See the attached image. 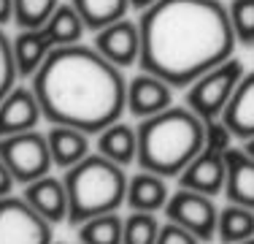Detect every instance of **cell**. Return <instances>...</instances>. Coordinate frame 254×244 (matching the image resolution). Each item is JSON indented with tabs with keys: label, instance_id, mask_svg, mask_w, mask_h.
<instances>
[{
	"label": "cell",
	"instance_id": "cb8c5ba5",
	"mask_svg": "<svg viewBox=\"0 0 254 244\" xmlns=\"http://www.w3.org/2000/svg\"><path fill=\"white\" fill-rule=\"evenodd\" d=\"M60 8V0H14V22L22 30H38Z\"/></svg>",
	"mask_w": 254,
	"mask_h": 244
},
{
	"label": "cell",
	"instance_id": "ba28073f",
	"mask_svg": "<svg viewBox=\"0 0 254 244\" xmlns=\"http://www.w3.org/2000/svg\"><path fill=\"white\" fill-rule=\"evenodd\" d=\"M165 217L181 228L192 231L200 242H211L216 236V225H219V212H216L211 195L195 193L179 187L176 193L168 198L165 204Z\"/></svg>",
	"mask_w": 254,
	"mask_h": 244
},
{
	"label": "cell",
	"instance_id": "7c38bea8",
	"mask_svg": "<svg viewBox=\"0 0 254 244\" xmlns=\"http://www.w3.org/2000/svg\"><path fill=\"white\" fill-rule=\"evenodd\" d=\"M41 120H44V112L33 87H14L0 103V138L35 130Z\"/></svg>",
	"mask_w": 254,
	"mask_h": 244
},
{
	"label": "cell",
	"instance_id": "d4e9b609",
	"mask_svg": "<svg viewBox=\"0 0 254 244\" xmlns=\"http://www.w3.org/2000/svg\"><path fill=\"white\" fill-rule=\"evenodd\" d=\"M162 225L157 223L154 212H132L125 220V239L122 244H157Z\"/></svg>",
	"mask_w": 254,
	"mask_h": 244
},
{
	"label": "cell",
	"instance_id": "e0dca14e",
	"mask_svg": "<svg viewBox=\"0 0 254 244\" xmlns=\"http://www.w3.org/2000/svg\"><path fill=\"white\" fill-rule=\"evenodd\" d=\"M46 138H49L54 166L63 171L73 168L76 163H81L89 155V136L84 130H76L68 125H52L46 130Z\"/></svg>",
	"mask_w": 254,
	"mask_h": 244
},
{
	"label": "cell",
	"instance_id": "ffe728a7",
	"mask_svg": "<svg viewBox=\"0 0 254 244\" xmlns=\"http://www.w3.org/2000/svg\"><path fill=\"white\" fill-rule=\"evenodd\" d=\"M44 35L52 41V46H70V44H78L87 30L84 19L78 16V11L73 8V3H60V8L52 14V19L44 24Z\"/></svg>",
	"mask_w": 254,
	"mask_h": 244
},
{
	"label": "cell",
	"instance_id": "9c48e42d",
	"mask_svg": "<svg viewBox=\"0 0 254 244\" xmlns=\"http://www.w3.org/2000/svg\"><path fill=\"white\" fill-rule=\"evenodd\" d=\"M227 152L225 149H216V146H203V152L190 163L179 176V187H187V190H195V193H205L214 198L216 193L225 190V182H227V160H225Z\"/></svg>",
	"mask_w": 254,
	"mask_h": 244
},
{
	"label": "cell",
	"instance_id": "8992f818",
	"mask_svg": "<svg viewBox=\"0 0 254 244\" xmlns=\"http://www.w3.org/2000/svg\"><path fill=\"white\" fill-rule=\"evenodd\" d=\"M0 157L11 168L14 179L22 185H30V182L46 176L54 166L49 138L41 130H27L0 138Z\"/></svg>",
	"mask_w": 254,
	"mask_h": 244
},
{
	"label": "cell",
	"instance_id": "4fadbf2b",
	"mask_svg": "<svg viewBox=\"0 0 254 244\" xmlns=\"http://www.w3.org/2000/svg\"><path fill=\"white\" fill-rule=\"evenodd\" d=\"M22 198L44 220H49L52 225L68 220V190H65V182L57 179V176L46 174L41 179L25 185V195Z\"/></svg>",
	"mask_w": 254,
	"mask_h": 244
},
{
	"label": "cell",
	"instance_id": "d6a6232c",
	"mask_svg": "<svg viewBox=\"0 0 254 244\" xmlns=\"http://www.w3.org/2000/svg\"><path fill=\"white\" fill-rule=\"evenodd\" d=\"M238 244H254V236H252V239H246V242H238Z\"/></svg>",
	"mask_w": 254,
	"mask_h": 244
},
{
	"label": "cell",
	"instance_id": "d6986e66",
	"mask_svg": "<svg viewBox=\"0 0 254 244\" xmlns=\"http://www.w3.org/2000/svg\"><path fill=\"white\" fill-rule=\"evenodd\" d=\"M11 49H14V63L19 76H35V71L44 65V60L49 57L52 52V41L44 35V30H19L14 41H11Z\"/></svg>",
	"mask_w": 254,
	"mask_h": 244
},
{
	"label": "cell",
	"instance_id": "7a4b0ae2",
	"mask_svg": "<svg viewBox=\"0 0 254 244\" xmlns=\"http://www.w3.org/2000/svg\"><path fill=\"white\" fill-rule=\"evenodd\" d=\"M44 120L87 136L119 122L127 109V84L114 63L84 44L57 46L33 76Z\"/></svg>",
	"mask_w": 254,
	"mask_h": 244
},
{
	"label": "cell",
	"instance_id": "44dd1931",
	"mask_svg": "<svg viewBox=\"0 0 254 244\" xmlns=\"http://www.w3.org/2000/svg\"><path fill=\"white\" fill-rule=\"evenodd\" d=\"M70 3L84 19L87 30H95V33L125 19L127 8H130V0H70Z\"/></svg>",
	"mask_w": 254,
	"mask_h": 244
},
{
	"label": "cell",
	"instance_id": "277c9868",
	"mask_svg": "<svg viewBox=\"0 0 254 244\" xmlns=\"http://www.w3.org/2000/svg\"><path fill=\"white\" fill-rule=\"evenodd\" d=\"M63 182L68 190V223L76 228L92 217L117 212L127 198L125 168L100 152L68 168Z\"/></svg>",
	"mask_w": 254,
	"mask_h": 244
},
{
	"label": "cell",
	"instance_id": "52a82bcc",
	"mask_svg": "<svg viewBox=\"0 0 254 244\" xmlns=\"http://www.w3.org/2000/svg\"><path fill=\"white\" fill-rule=\"evenodd\" d=\"M0 244H54L52 223L44 220L25 198H0Z\"/></svg>",
	"mask_w": 254,
	"mask_h": 244
},
{
	"label": "cell",
	"instance_id": "83f0119b",
	"mask_svg": "<svg viewBox=\"0 0 254 244\" xmlns=\"http://www.w3.org/2000/svg\"><path fill=\"white\" fill-rule=\"evenodd\" d=\"M157 244H200V239H197L192 231H187V228H181V225H176V223L168 220V225H162V228H160Z\"/></svg>",
	"mask_w": 254,
	"mask_h": 244
},
{
	"label": "cell",
	"instance_id": "ac0fdd59",
	"mask_svg": "<svg viewBox=\"0 0 254 244\" xmlns=\"http://www.w3.org/2000/svg\"><path fill=\"white\" fill-rule=\"evenodd\" d=\"M98 152L119 166H130L138 160V127L125 122H114L103 133H98Z\"/></svg>",
	"mask_w": 254,
	"mask_h": 244
},
{
	"label": "cell",
	"instance_id": "484cf974",
	"mask_svg": "<svg viewBox=\"0 0 254 244\" xmlns=\"http://www.w3.org/2000/svg\"><path fill=\"white\" fill-rule=\"evenodd\" d=\"M227 11L235 41L244 46H254V0H233Z\"/></svg>",
	"mask_w": 254,
	"mask_h": 244
},
{
	"label": "cell",
	"instance_id": "3957f363",
	"mask_svg": "<svg viewBox=\"0 0 254 244\" xmlns=\"http://www.w3.org/2000/svg\"><path fill=\"white\" fill-rule=\"evenodd\" d=\"M205 146V122L190 106H171L138 125V168L181 176Z\"/></svg>",
	"mask_w": 254,
	"mask_h": 244
},
{
	"label": "cell",
	"instance_id": "836d02e7",
	"mask_svg": "<svg viewBox=\"0 0 254 244\" xmlns=\"http://www.w3.org/2000/svg\"><path fill=\"white\" fill-rule=\"evenodd\" d=\"M57 244H60V242H57Z\"/></svg>",
	"mask_w": 254,
	"mask_h": 244
},
{
	"label": "cell",
	"instance_id": "30bf717a",
	"mask_svg": "<svg viewBox=\"0 0 254 244\" xmlns=\"http://www.w3.org/2000/svg\"><path fill=\"white\" fill-rule=\"evenodd\" d=\"M95 49L117 68H127L141 60V27H138V22L130 19L108 24V27L98 30Z\"/></svg>",
	"mask_w": 254,
	"mask_h": 244
},
{
	"label": "cell",
	"instance_id": "5b68a950",
	"mask_svg": "<svg viewBox=\"0 0 254 244\" xmlns=\"http://www.w3.org/2000/svg\"><path fill=\"white\" fill-rule=\"evenodd\" d=\"M241 79H244V65L233 57L225 60L222 65L211 68L208 73H203L197 82L190 84V90H187V106H190L203 122L222 120L230 98L238 90Z\"/></svg>",
	"mask_w": 254,
	"mask_h": 244
},
{
	"label": "cell",
	"instance_id": "2e32d148",
	"mask_svg": "<svg viewBox=\"0 0 254 244\" xmlns=\"http://www.w3.org/2000/svg\"><path fill=\"white\" fill-rule=\"evenodd\" d=\"M168 187H165V176L152 174V171H138L127 179V198L125 204L132 212H157L165 209L168 204Z\"/></svg>",
	"mask_w": 254,
	"mask_h": 244
},
{
	"label": "cell",
	"instance_id": "f546056e",
	"mask_svg": "<svg viewBox=\"0 0 254 244\" xmlns=\"http://www.w3.org/2000/svg\"><path fill=\"white\" fill-rule=\"evenodd\" d=\"M14 22V0H0V27Z\"/></svg>",
	"mask_w": 254,
	"mask_h": 244
},
{
	"label": "cell",
	"instance_id": "5bb4252c",
	"mask_svg": "<svg viewBox=\"0 0 254 244\" xmlns=\"http://www.w3.org/2000/svg\"><path fill=\"white\" fill-rule=\"evenodd\" d=\"M222 122L230 127L235 138H244V141L254 138V71L244 73L238 90L222 114Z\"/></svg>",
	"mask_w": 254,
	"mask_h": 244
},
{
	"label": "cell",
	"instance_id": "4dcf8cb0",
	"mask_svg": "<svg viewBox=\"0 0 254 244\" xmlns=\"http://www.w3.org/2000/svg\"><path fill=\"white\" fill-rule=\"evenodd\" d=\"M157 0H130V8H135V11H146L149 5H154Z\"/></svg>",
	"mask_w": 254,
	"mask_h": 244
},
{
	"label": "cell",
	"instance_id": "1f68e13d",
	"mask_svg": "<svg viewBox=\"0 0 254 244\" xmlns=\"http://www.w3.org/2000/svg\"><path fill=\"white\" fill-rule=\"evenodd\" d=\"M246 152H249V155L254 157V138H249V141H246V146H244Z\"/></svg>",
	"mask_w": 254,
	"mask_h": 244
},
{
	"label": "cell",
	"instance_id": "4316f807",
	"mask_svg": "<svg viewBox=\"0 0 254 244\" xmlns=\"http://www.w3.org/2000/svg\"><path fill=\"white\" fill-rule=\"evenodd\" d=\"M16 63H14V49H11V41L3 35V27H0V103L3 98L16 87Z\"/></svg>",
	"mask_w": 254,
	"mask_h": 244
},
{
	"label": "cell",
	"instance_id": "6da1fadb",
	"mask_svg": "<svg viewBox=\"0 0 254 244\" xmlns=\"http://www.w3.org/2000/svg\"><path fill=\"white\" fill-rule=\"evenodd\" d=\"M141 68L171 87L192 82L233 57L235 33L219 0H157L141 11Z\"/></svg>",
	"mask_w": 254,
	"mask_h": 244
},
{
	"label": "cell",
	"instance_id": "9a60e30c",
	"mask_svg": "<svg viewBox=\"0 0 254 244\" xmlns=\"http://www.w3.org/2000/svg\"><path fill=\"white\" fill-rule=\"evenodd\" d=\"M227 182L225 193L230 204L254 209V157L246 149H227Z\"/></svg>",
	"mask_w": 254,
	"mask_h": 244
},
{
	"label": "cell",
	"instance_id": "f1b7e54d",
	"mask_svg": "<svg viewBox=\"0 0 254 244\" xmlns=\"http://www.w3.org/2000/svg\"><path fill=\"white\" fill-rule=\"evenodd\" d=\"M16 179L14 174H11V168L3 163V157H0V198H5V195H11V190H14Z\"/></svg>",
	"mask_w": 254,
	"mask_h": 244
},
{
	"label": "cell",
	"instance_id": "7402d4cb",
	"mask_svg": "<svg viewBox=\"0 0 254 244\" xmlns=\"http://www.w3.org/2000/svg\"><path fill=\"white\" fill-rule=\"evenodd\" d=\"M216 234L225 244H238L254 236V209L241 204H230L219 212V225Z\"/></svg>",
	"mask_w": 254,
	"mask_h": 244
},
{
	"label": "cell",
	"instance_id": "8fae6325",
	"mask_svg": "<svg viewBox=\"0 0 254 244\" xmlns=\"http://www.w3.org/2000/svg\"><path fill=\"white\" fill-rule=\"evenodd\" d=\"M171 101H173V87L149 71L138 73L127 84V112L138 120L154 117V114L171 109Z\"/></svg>",
	"mask_w": 254,
	"mask_h": 244
},
{
	"label": "cell",
	"instance_id": "603a6c76",
	"mask_svg": "<svg viewBox=\"0 0 254 244\" xmlns=\"http://www.w3.org/2000/svg\"><path fill=\"white\" fill-rule=\"evenodd\" d=\"M122 239H125V220L117 212L92 217L78 225V242L81 244H122Z\"/></svg>",
	"mask_w": 254,
	"mask_h": 244
}]
</instances>
